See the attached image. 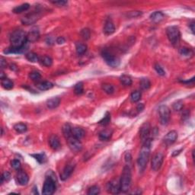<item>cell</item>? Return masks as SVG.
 Listing matches in <instances>:
<instances>
[{"instance_id":"cell-1","label":"cell","mask_w":195,"mask_h":195,"mask_svg":"<svg viewBox=\"0 0 195 195\" xmlns=\"http://www.w3.org/2000/svg\"><path fill=\"white\" fill-rule=\"evenodd\" d=\"M11 47L4 53L7 54H19L27 51L28 48V40L27 34L22 30H15L10 35Z\"/></svg>"},{"instance_id":"cell-2","label":"cell","mask_w":195,"mask_h":195,"mask_svg":"<svg viewBox=\"0 0 195 195\" xmlns=\"http://www.w3.org/2000/svg\"><path fill=\"white\" fill-rule=\"evenodd\" d=\"M151 139H149L143 143V146L137 159V165L141 172L144 171L149 162L151 150Z\"/></svg>"},{"instance_id":"cell-3","label":"cell","mask_w":195,"mask_h":195,"mask_svg":"<svg viewBox=\"0 0 195 195\" xmlns=\"http://www.w3.org/2000/svg\"><path fill=\"white\" fill-rule=\"evenodd\" d=\"M57 177L52 170H48L46 174V179L43 187L42 193L44 195H51L57 188Z\"/></svg>"},{"instance_id":"cell-4","label":"cell","mask_w":195,"mask_h":195,"mask_svg":"<svg viewBox=\"0 0 195 195\" xmlns=\"http://www.w3.org/2000/svg\"><path fill=\"white\" fill-rule=\"evenodd\" d=\"M120 190L123 192H127L130 189L132 182L131 171L128 165L124 166L122 172L121 178L120 179Z\"/></svg>"},{"instance_id":"cell-5","label":"cell","mask_w":195,"mask_h":195,"mask_svg":"<svg viewBox=\"0 0 195 195\" xmlns=\"http://www.w3.org/2000/svg\"><path fill=\"white\" fill-rule=\"evenodd\" d=\"M168 39L173 46H178L180 43L181 33L178 28L176 26H169L166 29Z\"/></svg>"},{"instance_id":"cell-6","label":"cell","mask_w":195,"mask_h":195,"mask_svg":"<svg viewBox=\"0 0 195 195\" xmlns=\"http://www.w3.org/2000/svg\"><path fill=\"white\" fill-rule=\"evenodd\" d=\"M101 56L106 63L111 67H117L120 63V60L117 56H114L107 50H103Z\"/></svg>"},{"instance_id":"cell-7","label":"cell","mask_w":195,"mask_h":195,"mask_svg":"<svg viewBox=\"0 0 195 195\" xmlns=\"http://www.w3.org/2000/svg\"><path fill=\"white\" fill-rule=\"evenodd\" d=\"M159 114L160 124L162 125H167L170 120L171 111L169 107L166 105L160 106L159 108Z\"/></svg>"},{"instance_id":"cell-8","label":"cell","mask_w":195,"mask_h":195,"mask_svg":"<svg viewBox=\"0 0 195 195\" xmlns=\"http://www.w3.org/2000/svg\"><path fill=\"white\" fill-rule=\"evenodd\" d=\"M76 167V162L74 161H70L64 167L62 173L60 174V179L62 181H66L70 177L72 174H73V171L75 169Z\"/></svg>"},{"instance_id":"cell-9","label":"cell","mask_w":195,"mask_h":195,"mask_svg":"<svg viewBox=\"0 0 195 195\" xmlns=\"http://www.w3.org/2000/svg\"><path fill=\"white\" fill-rule=\"evenodd\" d=\"M150 134H151V127H150V123L145 122L144 124L140 127V137L142 143L150 139Z\"/></svg>"},{"instance_id":"cell-10","label":"cell","mask_w":195,"mask_h":195,"mask_svg":"<svg viewBox=\"0 0 195 195\" xmlns=\"http://www.w3.org/2000/svg\"><path fill=\"white\" fill-rule=\"evenodd\" d=\"M40 17H41V14L39 12L33 11L31 13L24 15L21 18V23L23 24H25V25H31V24L37 22V21H38V19L40 18Z\"/></svg>"},{"instance_id":"cell-11","label":"cell","mask_w":195,"mask_h":195,"mask_svg":"<svg viewBox=\"0 0 195 195\" xmlns=\"http://www.w3.org/2000/svg\"><path fill=\"white\" fill-rule=\"evenodd\" d=\"M163 161H164V156L162 153H157L153 157V159L151 162L152 169L155 172H157L160 169V168L162 166Z\"/></svg>"},{"instance_id":"cell-12","label":"cell","mask_w":195,"mask_h":195,"mask_svg":"<svg viewBox=\"0 0 195 195\" xmlns=\"http://www.w3.org/2000/svg\"><path fill=\"white\" fill-rule=\"evenodd\" d=\"M67 141L69 147L73 153H79L82 150V144L81 141L78 139L75 138L73 136L69 138L68 140H67Z\"/></svg>"},{"instance_id":"cell-13","label":"cell","mask_w":195,"mask_h":195,"mask_svg":"<svg viewBox=\"0 0 195 195\" xmlns=\"http://www.w3.org/2000/svg\"><path fill=\"white\" fill-rule=\"evenodd\" d=\"M107 190L109 193L117 194L120 193V182L117 178H114L107 183Z\"/></svg>"},{"instance_id":"cell-14","label":"cell","mask_w":195,"mask_h":195,"mask_svg":"<svg viewBox=\"0 0 195 195\" xmlns=\"http://www.w3.org/2000/svg\"><path fill=\"white\" fill-rule=\"evenodd\" d=\"M178 139V133L175 130H171L165 136L163 142L166 146H170L173 144Z\"/></svg>"},{"instance_id":"cell-15","label":"cell","mask_w":195,"mask_h":195,"mask_svg":"<svg viewBox=\"0 0 195 195\" xmlns=\"http://www.w3.org/2000/svg\"><path fill=\"white\" fill-rule=\"evenodd\" d=\"M40 38V32L38 28H33L31 31H29L28 34H27V40L28 42L34 43L38 41Z\"/></svg>"},{"instance_id":"cell-16","label":"cell","mask_w":195,"mask_h":195,"mask_svg":"<svg viewBox=\"0 0 195 195\" xmlns=\"http://www.w3.org/2000/svg\"><path fill=\"white\" fill-rule=\"evenodd\" d=\"M49 144H50L51 148L54 150H59L61 148L60 139L55 134H53L49 137Z\"/></svg>"},{"instance_id":"cell-17","label":"cell","mask_w":195,"mask_h":195,"mask_svg":"<svg viewBox=\"0 0 195 195\" xmlns=\"http://www.w3.org/2000/svg\"><path fill=\"white\" fill-rule=\"evenodd\" d=\"M17 180H18V184L21 186L27 185L29 181V177L27 175V173L24 171H19L17 174Z\"/></svg>"},{"instance_id":"cell-18","label":"cell","mask_w":195,"mask_h":195,"mask_svg":"<svg viewBox=\"0 0 195 195\" xmlns=\"http://www.w3.org/2000/svg\"><path fill=\"white\" fill-rule=\"evenodd\" d=\"M115 31V26L111 19H107L104 23V33L107 35H111Z\"/></svg>"},{"instance_id":"cell-19","label":"cell","mask_w":195,"mask_h":195,"mask_svg":"<svg viewBox=\"0 0 195 195\" xmlns=\"http://www.w3.org/2000/svg\"><path fill=\"white\" fill-rule=\"evenodd\" d=\"M60 98L53 97L47 101V106L50 109H54L58 107L60 104Z\"/></svg>"},{"instance_id":"cell-20","label":"cell","mask_w":195,"mask_h":195,"mask_svg":"<svg viewBox=\"0 0 195 195\" xmlns=\"http://www.w3.org/2000/svg\"><path fill=\"white\" fill-rule=\"evenodd\" d=\"M113 131L111 130H108V129H105V130H101L99 133V139L102 141H107L109 140L112 137Z\"/></svg>"},{"instance_id":"cell-21","label":"cell","mask_w":195,"mask_h":195,"mask_svg":"<svg viewBox=\"0 0 195 195\" xmlns=\"http://www.w3.org/2000/svg\"><path fill=\"white\" fill-rule=\"evenodd\" d=\"M63 133L66 140H68L71 137H73V127L70 124H65L63 126L62 128Z\"/></svg>"},{"instance_id":"cell-22","label":"cell","mask_w":195,"mask_h":195,"mask_svg":"<svg viewBox=\"0 0 195 195\" xmlns=\"http://www.w3.org/2000/svg\"><path fill=\"white\" fill-rule=\"evenodd\" d=\"M54 87V84L51 82L44 81L38 83L37 85V88L41 91H47V90H50Z\"/></svg>"},{"instance_id":"cell-23","label":"cell","mask_w":195,"mask_h":195,"mask_svg":"<svg viewBox=\"0 0 195 195\" xmlns=\"http://www.w3.org/2000/svg\"><path fill=\"white\" fill-rule=\"evenodd\" d=\"M85 135V132L81 127H74L73 128V136L78 140H81Z\"/></svg>"},{"instance_id":"cell-24","label":"cell","mask_w":195,"mask_h":195,"mask_svg":"<svg viewBox=\"0 0 195 195\" xmlns=\"http://www.w3.org/2000/svg\"><path fill=\"white\" fill-rule=\"evenodd\" d=\"M163 18H164V14L161 11H155L150 15V19L155 23L160 22L161 21H162Z\"/></svg>"},{"instance_id":"cell-25","label":"cell","mask_w":195,"mask_h":195,"mask_svg":"<svg viewBox=\"0 0 195 195\" xmlns=\"http://www.w3.org/2000/svg\"><path fill=\"white\" fill-rule=\"evenodd\" d=\"M179 54L184 57H187V58H190L191 57H193V51H192L190 48L188 47H181L179 50Z\"/></svg>"},{"instance_id":"cell-26","label":"cell","mask_w":195,"mask_h":195,"mask_svg":"<svg viewBox=\"0 0 195 195\" xmlns=\"http://www.w3.org/2000/svg\"><path fill=\"white\" fill-rule=\"evenodd\" d=\"M30 5L28 3H24L21 4V5H18V6H16L15 8H14L13 12L15 14H20L22 13L23 11H25L29 9Z\"/></svg>"},{"instance_id":"cell-27","label":"cell","mask_w":195,"mask_h":195,"mask_svg":"<svg viewBox=\"0 0 195 195\" xmlns=\"http://www.w3.org/2000/svg\"><path fill=\"white\" fill-rule=\"evenodd\" d=\"M39 61L43 66L47 67H51L53 64V60L48 56H43L39 59Z\"/></svg>"},{"instance_id":"cell-28","label":"cell","mask_w":195,"mask_h":195,"mask_svg":"<svg viewBox=\"0 0 195 195\" xmlns=\"http://www.w3.org/2000/svg\"><path fill=\"white\" fill-rule=\"evenodd\" d=\"M76 53L79 55H82L87 51V46L86 44H82V43H77L76 45Z\"/></svg>"},{"instance_id":"cell-29","label":"cell","mask_w":195,"mask_h":195,"mask_svg":"<svg viewBox=\"0 0 195 195\" xmlns=\"http://www.w3.org/2000/svg\"><path fill=\"white\" fill-rule=\"evenodd\" d=\"M32 157H34L40 164H42L47 162V156H46L45 153H37V154H32L31 155Z\"/></svg>"},{"instance_id":"cell-30","label":"cell","mask_w":195,"mask_h":195,"mask_svg":"<svg viewBox=\"0 0 195 195\" xmlns=\"http://www.w3.org/2000/svg\"><path fill=\"white\" fill-rule=\"evenodd\" d=\"M14 130L18 133H25V132L28 130V127H27V126L24 124L18 123V124H16L14 126Z\"/></svg>"},{"instance_id":"cell-31","label":"cell","mask_w":195,"mask_h":195,"mask_svg":"<svg viewBox=\"0 0 195 195\" xmlns=\"http://www.w3.org/2000/svg\"><path fill=\"white\" fill-rule=\"evenodd\" d=\"M25 57H26V59L28 60V61H30V62L31 63L38 62L40 59L39 57H38V54H35V53L34 52H29L28 53V54H26Z\"/></svg>"},{"instance_id":"cell-32","label":"cell","mask_w":195,"mask_h":195,"mask_svg":"<svg viewBox=\"0 0 195 195\" xmlns=\"http://www.w3.org/2000/svg\"><path fill=\"white\" fill-rule=\"evenodd\" d=\"M140 88H141L143 90H147L151 87V82H150L149 79L143 78L140 80Z\"/></svg>"},{"instance_id":"cell-33","label":"cell","mask_w":195,"mask_h":195,"mask_svg":"<svg viewBox=\"0 0 195 195\" xmlns=\"http://www.w3.org/2000/svg\"><path fill=\"white\" fill-rule=\"evenodd\" d=\"M1 84H2V86L5 89H7V90L11 89V88H13V86H14V83L12 82V81L10 79H7V78L2 79Z\"/></svg>"},{"instance_id":"cell-34","label":"cell","mask_w":195,"mask_h":195,"mask_svg":"<svg viewBox=\"0 0 195 195\" xmlns=\"http://www.w3.org/2000/svg\"><path fill=\"white\" fill-rule=\"evenodd\" d=\"M111 122V114L109 112H106L104 117L98 122V124L101 126H107Z\"/></svg>"},{"instance_id":"cell-35","label":"cell","mask_w":195,"mask_h":195,"mask_svg":"<svg viewBox=\"0 0 195 195\" xmlns=\"http://www.w3.org/2000/svg\"><path fill=\"white\" fill-rule=\"evenodd\" d=\"M120 80L121 83L125 86H130L132 85V79L129 76L122 75L120 77Z\"/></svg>"},{"instance_id":"cell-36","label":"cell","mask_w":195,"mask_h":195,"mask_svg":"<svg viewBox=\"0 0 195 195\" xmlns=\"http://www.w3.org/2000/svg\"><path fill=\"white\" fill-rule=\"evenodd\" d=\"M142 94L140 91H134L130 94V100L132 102H137L141 99Z\"/></svg>"},{"instance_id":"cell-37","label":"cell","mask_w":195,"mask_h":195,"mask_svg":"<svg viewBox=\"0 0 195 195\" xmlns=\"http://www.w3.org/2000/svg\"><path fill=\"white\" fill-rule=\"evenodd\" d=\"M83 91H84V85H83V83L82 82H78L77 84L75 85V86H74V92L76 94H81L83 93Z\"/></svg>"},{"instance_id":"cell-38","label":"cell","mask_w":195,"mask_h":195,"mask_svg":"<svg viewBox=\"0 0 195 195\" xmlns=\"http://www.w3.org/2000/svg\"><path fill=\"white\" fill-rule=\"evenodd\" d=\"M102 89L104 92L108 94H113L114 91V87H113L112 85L111 84H104L102 85Z\"/></svg>"},{"instance_id":"cell-39","label":"cell","mask_w":195,"mask_h":195,"mask_svg":"<svg viewBox=\"0 0 195 195\" xmlns=\"http://www.w3.org/2000/svg\"><path fill=\"white\" fill-rule=\"evenodd\" d=\"M100 191H101L100 187L97 185H94V186H91V187L88 188V193H88V195H97V194H99Z\"/></svg>"},{"instance_id":"cell-40","label":"cell","mask_w":195,"mask_h":195,"mask_svg":"<svg viewBox=\"0 0 195 195\" xmlns=\"http://www.w3.org/2000/svg\"><path fill=\"white\" fill-rule=\"evenodd\" d=\"M29 77L33 81H38L41 79V73L38 71H33L29 74Z\"/></svg>"},{"instance_id":"cell-41","label":"cell","mask_w":195,"mask_h":195,"mask_svg":"<svg viewBox=\"0 0 195 195\" xmlns=\"http://www.w3.org/2000/svg\"><path fill=\"white\" fill-rule=\"evenodd\" d=\"M172 107L175 111H181L182 109H183V107H184V103H183L182 101L179 100V101H175V102L173 104Z\"/></svg>"},{"instance_id":"cell-42","label":"cell","mask_w":195,"mask_h":195,"mask_svg":"<svg viewBox=\"0 0 195 195\" xmlns=\"http://www.w3.org/2000/svg\"><path fill=\"white\" fill-rule=\"evenodd\" d=\"M154 68H155V70L156 71V73H157L159 76H164L166 75V72H165V70H163V68L159 65V64L158 63L155 64Z\"/></svg>"},{"instance_id":"cell-43","label":"cell","mask_w":195,"mask_h":195,"mask_svg":"<svg viewBox=\"0 0 195 195\" xmlns=\"http://www.w3.org/2000/svg\"><path fill=\"white\" fill-rule=\"evenodd\" d=\"M10 179H11V174H10L8 172H3V174L2 175V177H1V184H2L4 181H8Z\"/></svg>"},{"instance_id":"cell-44","label":"cell","mask_w":195,"mask_h":195,"mask_svg":"<svg viewBox=\"0 0 195 195\" xmlns=\"http://www.w3.org/2000/svg\"><path fill=\"white\" fill-rule=\"evenodd\" d=\"M81 35L82 37V38H84V39L85 40H88L89 39L90 36H91V32H90L89 29L85 28V29H83L82 31H81Z\"/></svg>"},{"instance_id":"cell-45","label":"cell","mask_w":195,"mask_h":195,"mask_svg":"<svg viewBox=\"0 0 195 195\" xmlns=\"http://www.w3.org/2000/svg\"><path fill=\"white\" fill-rule=\"evenodd\" d=\"M11 166L15 170H19L21 169V162L18 159H13L11 162Z\"/></svg>"},{"instance_id":"cell-46","label":"cell","mask_w":195,"mask_h":195,"mask_svg":"<svg viewBox=\"0 0 195 195\" xmlns=\"http://www.w3.org/2000/svg\"><path fill=\"white\" fill-rule=\"evenodd\" d=\"M142 15L141 11H130L128 14H127V17L129 18H137V17L140 16Z\"/></svg>"},{"instance_id":"cell-47","label":"cell","mask_w":195,"mask_h":195,"mask_svg":"<svg viewBox=\"0 0 195 195\" xmlns=\"http://www.w3.org/2000/svg\"><path fill=\"white\" fill-rule=\"evenodd\" d=\"M6 66H7L6 60H5L3 57H1V58H0V67H1V69L5 68Z\"/></svg>"},{"instance_id":"cell-48","label":"cell","mask_w":195,"mask_h":195,"mask_svg":"<svg viewBox=\"0 0 195 195\" xmlns=\"http://www.w3.org/2000/svg\"><path fill=\"white\" fill-rule=\"evenodd\" d=\"M144 108H145V105L144 104H143V103H140V104H137V111L138 113H141L142 111L144 110Z\"/></svg>"},{"instance_id":"cell-49","label":"cell","mask_w":195,"mask_h":195,"mask_svg":"<svg viewBox=\"0 0 195 195\" xmlns=\"http://www.w3.org/2000/svg\"><path fill=\"white\" fill-rule=\"evenodd\" d=\"M52 2L54 4H56V5H59L60 6H64V5H66L68 3L67 1H63V0H61V1H55V2Z\"/></svg>"},{"instance_id":"cell-50","label":"cell","mask_w":195,"mask_h":195,"mask_svg":"<svg viewBox=\"0 0 195 195\" xmlns=\"http://www.w3.org/2000/svg\"><path fill=\"white\" fill-rule=\"evenodd\" d=\"M132 160V156L130 153H127L125 155V161L127 164H130Z\"/></svg>"},{"instance_id":"cell-51","label":"cell","mask_w":195,"mask_h":195,"mask_svg":"<svg viewBox=\"0 0 195 195\" xmlns=\"http://www.w3.org/2000/svg\"><path fill=\"white\" fill-rule=\"evenodd\" d=\"M65 41H66V40L63 37H59V38L57 39V43L58 44H64V43H65Z\"/></svg>"},{"instance_id":"cell-52","label":"cell","mask_w":195,"mask_h":195,"mask_svg":"<svg viewBox=\"0 0 195 195\" xmlns=\"http://www.w3.org/2000/svg\"><path fill=\"white\" fill-rule=\"evenodd\" d=\"M193 81H194V77H193V78L192 79H189V80H187V81H184V80H183V81H181V82H182V83H193Z\"/></svg>"},{"instance_id":"cell-53","label":"cell","mask_w":195,"mask_h":195,"mask_svg":"<svg viewBox=\"0 0 195 195\" xmlns=\"http://www.w3.org/2000/svg\"><path fill=\"white\" fill-rule=\"evenodd\" d=\"M189 26H190V29H191L192 33L193 34V33H194V22H193V21H192V22L189 24Z\"/></svg>"},{"instance_id":"cell-54","label":"cell","mask_w":195,"mask_h":195,"mask_svg":"<svg viewBox=\"0 0 195 195\" xmlns=\"http://www.w3.org/2000/svg\"><path fill=\"white\" fill-rule=\"evenodd\" d=\"M182 150H183V149H181V150H177V151H174V152H173L172 156H178V155L180 154V153L182 151Z\"/></svg>"},{"instance_id":"cell-55","label":"cell","mask_w":195,"mask_h":195,"mask_svg":"<svg viewBox=\"0 0 195 195\" xmlns=\"http://www.w3.org/2000/svg\"><path fill=\"white\" fill-rule=\"evenodd\" d=\"M32 193H34V194H38V187H36V186H34V187H33V191H32Z\"/></svg>"}]
</instances>
